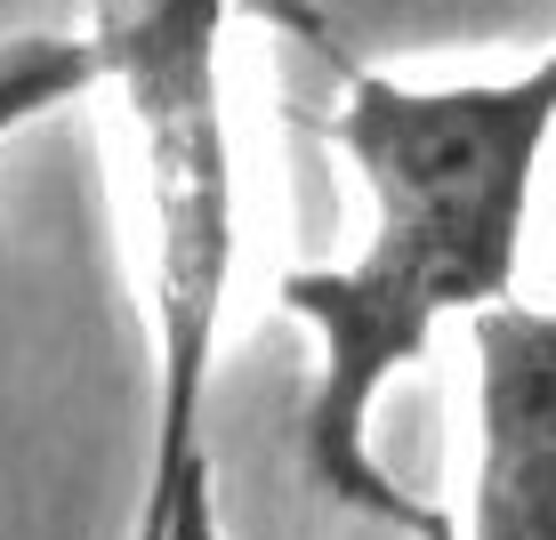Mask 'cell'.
<instances>
[{"instance_id":"cell-1","label":"cell","mask_w":556,"mask_h":540,"mask_svg":"<svg viewBox=\"0 0 556 540\" xmlns=\"http://www.w3.org/2000/svg\"><path fill=\"white\" fill-rule=\"evenodd\" d=\"M339 153L371 194V242L348 266L282 275V315L323 339L306 403V485L331 508L388 516L419 540H444V516L395 500L371 460V412L395 372L428 355L444 315H492L516 299L532 218V169L556 138V49L508 81L412 89L355 73L331 113Z\"/></svg>"},{"instance_id":"cell-2","label":"cell","mask_w":556,"mask_h":540,"mask_svg":"<svg viewBox=\"0 0 556 540\" xmlns=\"http://www.w3.org/2000/svg\"><path fill=\"white\" fill-rule=\"evenodd\" d=\"M476 339L468 540H556V306H492Z\"/></svg>"},{"instance_id":"cell-3","label":"cell","mask_w":556,"mask_h":540,"mask_svg":"<svg viewBox=\"0 0 556 540\" xmlns=\"http://www.w3.org/2000/svg\"><path fill=\"white\" fill-rule=\"evenodd\" d=\"M210 355H218V323H162V419H153L138 540H226L218 468H210Z\"/></svg>"},{"instance_id":"cell-4","label":"cell","mask_w":556,"mask_h":540,"mask_svg":"<svg viewBox=\"0 0 556 540\" xmlns=\"http://www.w3.org/2000/svg\"><path fill=\"white\" fill-rule=\"evenodd\" d=\"M98 81V49L89 41H25L0 56V129H16L25 113H41L56 98Z\"/></svg>"}]
</instances>
